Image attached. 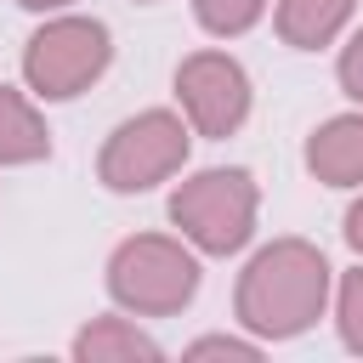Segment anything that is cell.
<instances>
[{"instance_id": "obj_7", "label": "cell", "mask_w": 363, "mask_h": 363, "mask_svg": "<svg viewBox=\"0 0 363 363\" xmlns=\"http://www.w3.org/2000/svg\"><path fill=\"white\" fill-rule=\"evenodd\" d=\"M306 170L323 187H363V113H340L312 130Z\"/></svg>"}, {"instance_id": "obj_9", "label": "cell", "mask_w": 363, "mask_h": 363, "mask_svg": "<svg viewBox=\"0 0 363 363\" xmlns=\"http://www.w3.org/2000/svg\"><path fill=\"white\" fill-rule=\"evenodd\" d=\"M352 6L357 0H278V40L295 51H318L346 28Z\"/></svg>"}, {"instance_id": "obj_8", "label": "cell", "mask_w": 363, "mask_h": 363, "mask_svg": "<svg viewBox=\"0 0 363 363\" xmlns=\"http://www.w3.org/2000/svg\"><path fill=\"white\" fill-rule=\"evenodd\" d=\"M164 346L125 318H91L74 335V363H159Z\"/></svg>"}, {"instance_id": "obj_5", "label": "cell", "mask_w": 363, "mask_h": 363, "mask_svg": "<svg viewBox=\"0 0 363 363\" xmlns=\"http://www.w3.org/2000/svg\"><path fill=\"white\" fill-rule=\"evenodd\" d=\"M182 164H187V125L170 108H147L102 142L96 176L108 193H147V187L170 182Z\"/></svg>"}, {"instance_id": "obj_13", "label": "cell", "mask_w": 363, "mask_h": 363, "mask_svg": "<svg viewBox=\"0 0 363 363\" xmlns=\"http://www.w3.org/2000/svg\"><path fill=\"white\" fill-rule=\"evenodd\" d=\"M187 357H238V363H255L261 346L255 340H233V335H204V340L187 346Z\"/></svg>"}, {"instance_id": "obj_12", "label": "cell", "mask_w": 363, "mask_h": 363, "mask_svg": "<svg viewBox=\"0 0 363 363\" xmlns=\"http://www.w3.org/2000/svg\"><path fill=\"white\" fill-rule=\"evenodd\" d=\"M335 323H340V340L346 352L363 357V267H352L340 278V295H335Z\"/></svg>"}, {"instance_id": "obj_2", "label": "cell", "mask_w": 363, "mask_h": 363, "mask_svg": "<svg viewBox=\"0 0 363 363\" xmlns=\"http://www.w3.org/2000/svg\"><path fill=\"white\" fill-rule=\"evenodd\" d=\"M255 176L227 164V170H199L170 193V221L182 227V238L204 255H238L255 233Z\"/></svg>"}, {"instance_id": "obj_4", "label": "cell", "mask_w": 363, "mask_h": 363, "mask_svg": "<svg viewBox=\"0 0 363 363\" xmlns=\"http://www.w3.org/2000/svg\"><path fill=\"white\" fill-rule=\"evenodd\" d=\"M113 62V34L96 17H51L23 45V79L45 102H68L85 85H96Z\"/></svg>"}, {"instance_id": "obj_3", "label": "cell", "mask_w": 363, "mask_h": 363, "mask_svg": "<svg viewBox=\"0 0 363 363\" xmlns=\"http://www.w3.org/2000/svg\"><path fill=\"white\" fill-rule=\"evenodd\" d=\"M108 295L136 318H170L199 295V261L182 238L136 233L108 261Z\"/></svg>"}, {"instance_id": "obj_6", "label": "cell", "mask_w": 363, "mask_h": 363, "mask_svg": "<svg viewBox=\"0 0 363 363\" xmlns=\"http://www.w3.org/2000/svg\"><path fill=\"white\" fill-rule=\"evenodd\" d=\"M176 102L199 136L221 142L250 119V74L227 51H193L176 68Z\"/></svg>"}, {"instance_id": "obj_15", "label": "cell", "mask_w": 363, "mask_h": 363, "mask_svg": "<svg viewBox=\"0 0 363 363\" xmlns=\"http://www.w3.org/2000/svg\"><path fill=\"white\" fill-rule=\"evenodd\" d=\"M346 244H352V250L363 255V199H357V204L346 210Z\"/></svg>"}, {"instance_id": "obj_16", "label": "cell", "mask_w": 363, "mask_h": 363, "mask_svg": "<svg viewBox=\"0 0 363 363\" xmlns=\"http://www.w3.org/2000/svg\"><path fill=\"white\" fill-rule=\"evenodd\" d=\"M17 6H23V11H62L68 0H17Z\"/></svg>"}, {"instance_id": "obj_10", "label": "cell", "mask_w": 363, "mask_h": 363, "mask_svg": "<svg viewBox=\"0 0 363 363\" xmlns=\"http://www.w3.org/2000/svg\"><path fill=\"white\" fill-rule=\"evenodd\" d=\"M51 153V130L34 113V102L11 85H0V164H34Z\"/></svg>"}, {"instance_id": "obj_11", "label": "cell", "mask_w": 363, "mask_h": 363, "mask_svg": "<svg viewBox=\"0 0 363 363\" xmlns=\"http://www.w3.org/2000/svg\"><path fill=\"white\" fill-rule=\"evenodd\" d=\"M261 11H267V0H193L199 28H204V34H221V40L250 34V28L261 23Z\"/></svg>"}, {"instance_id": "obj_1", "label": "cell", "mask_w": 363, "mask_h": 363, "mask_svg": "<svg viewBox=\"0 0 363 363\" xmlns=\"http://www.w3.org/2000/svg\"><path fill=\"white\" fill-rule=\"evenodd\" d=\"M238 323L255 340H295L329 306V261L306 238H272L238 272Z\"/></svg>"}, {"instance_id": "obj_14", "label": "cell", "mask_w": 363, "mask_h": 363, "mask_svg": "<svg viewBox=\"0 0 363 363\" xmlns=\"http://www.w3.org/2000/svg\"><path fill=\"white\" fill-rule=\"evenodd\" d=\"M335 74H340V91H346L352 102H363V28L346 40V51H340V68H335Z\"/></svg>"}]
</instances>
